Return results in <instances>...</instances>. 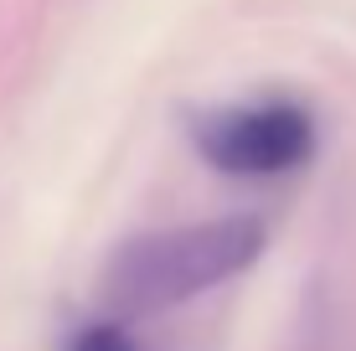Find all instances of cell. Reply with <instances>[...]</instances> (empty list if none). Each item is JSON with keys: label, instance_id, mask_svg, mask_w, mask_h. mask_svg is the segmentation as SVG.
I'll use <instances>...</instances> for the list:
<instances>
[{"label": "cell", "instance_id": "cell-1", "mask_svg": "<svg viewBox=\"0 0 356 351\" xmlns=\"http://www.w3.org/2000/svg\"><path fill=\"white\" fill-rule=\"evenodd\" d=\"M264 243L268 233L259 217H217L170 233H145L108 253L98 295L119 316H155L243 274L264 253Z\"/></svg>", "mask_w": 356, "mask_h": 351}, {"label": "cell", "instance_id": "cell-2", "mask_svg": "<svg viewBox=\"0 0 356 351\" xmlns=\"http://www.w3.org/2000/svg\"><path fill=\"white\" fill-rule=\"evenodd\" d=\"M191 140L222 176H284L315 155V114L294 99L227 104L196 114Z\"/></svg>", "mask_w": 356, "mask_h": 351}, {"label": "cell", "instance_id": "cell-3", "mask_svg": "<svg viewBox=\"0 0 356 351\" xmlns=\"http://www.w3.org/2000/svg\"><path fill=\"white\" fill-rule=\"evenodd\" d=\"M67 351H134V341L119 320H98V325H83L67 341Z\"/></svg>", "mask_w": 356, "mask_h": 351}]
</instances>
